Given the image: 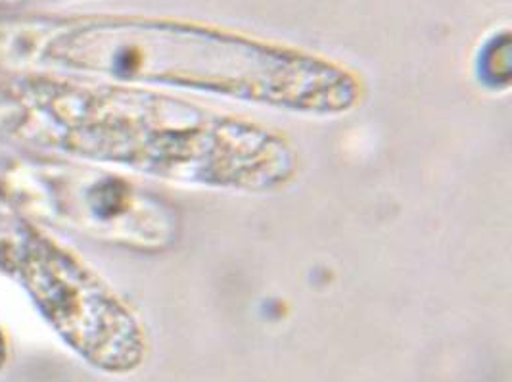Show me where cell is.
<instances>
[{"mask_svg": "<svg viewBox=\"0 0 512 382\" xmlns=\"http://www.w3.org/2000/svg\"><path fill=\"white\" fill-rule=\"evenodd\" d=\"M50 58L127 85L229 98L280 112L336 118L365 98L348 66L302 48L179 20L110 18L75 25Z\"/></svg>", "mask_w": 512, "mask_h": 382, "instance_id": "cell-1", "label": "cell"}, {"mask_svg": "<svg viewBox=\"0 0 512 382\" xmlns=\"http://www.w3.org/2000/svg\"><path fill=\"white\" fill-rule=\"evenodd\" d=\"M47 100L70 152L171 185L265 194L300 171L279 129L154 87L58 85Z\"/></svg>", "mask_w": 512, "mask_h": 382, "instance_id": "cell-2", "label": "cell"}, {"mask_svg": "<svg viewBox=\"0 0 512 382\" xmlns=\"http://www.w3.org/2000/svg\"><path fill=\"white\" fill-rule=\"evenodd\" d=\"M22 273L48 323L87 363L112 375L144 363L148 336L137 313L68 250L37 237Z\"/></svg>", "mask_w": 512, "mask_h": 382, "instance_id": "cell-3", "label": "cell"}, {"mask_svg": "<svg viewBox=\"0 0 512 382\" xmlns=\"http://www.w3.org/2000/svg\"><path fill=\"white\" fill-rule=\"evenodd\" d=\"M60 196V210L71 223L98 239L163 252L181 237V215L171 202L116 173L71 171Z\"/></svg>", "mask_w": 512, "mask_h": 382, "instance_id": "cell-4", "label": "cell"}]
</instances>
